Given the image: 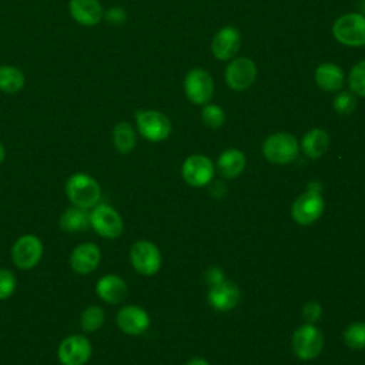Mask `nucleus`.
<instances>
[{"label": "nucleus", "mask_w": 365, "mask_h": 365, "mask_svg": "<svg viewBox=\"0 0 365 365\" xmlns=\"http://www.w3.org/2000/svg\"><path fill=\"white\" fill-rule=\"evenodd\" d=\"M218 173L225 178L238 177L245 168V155L237 148L225 150L217 161Z\"/></svg>", "instance_id": "21"}, {"label": "nucleus", "mask_w": 365, "mask_h": 365, "mask_svg": "<svg viewBox=\"0 0 365 365\" xmlns=\"http://www.w3.org/2000/svg\"><path fill=\"white\" fill-rule=\"evenodd\" d=\"M130 259L133 268L141 275H154L161 267V254L158 248L145 240L133 244L130 250Z\"/></svg>", "instance_id": "11"}, {"label": "nucleus", "mask_w": 365, "mask_h": 365, "mask_svg": "<svg viewBox=\"0 0 365 365\" xmlns=\"http://www.w3.org/2000/svg\"><path fill=\"white\" fill-rule=\"evenodd\" d=\"M262 153L264 157L274 164H288L297 158L299 145L292 134L275 133L264 141Z\"/></svg>", "instance_id": "4"}, {"label": "nucleus", "mask_w": 365, "mask_h": 365, "mask_svg": "<svg viewBox=\"0 0 365 365\" xmlns=\"http://www.w3.org/2000/svg\"><path fill=\"white\" fill-rule=\"evenodd\" d=\"M241 46V34L232 26L220 29L211 41V51L217 60L227 61L235 57Z\"/></svg>", "instance_id": "15"}, {"label": "nucleus", "mask_w": 365, "mask_h": 365, "mask_svg": "<svg viewBox=\"0 0 365 365\" xmlns=\"http://www.w3.org/2000/svg\"><path fill=\"white\" fill-rule=\"evenodd\" d=\"M315 83L324 91L336 93L345 83V74L339 66L334 63H322L315 70Z\"/></svg>", "instance_id": "20"}, {"label": "nucleus", "mask_w": 365, "mask_h": 365, "mask_svg": "<svg viewBox=\"0 0 365 365\" xmlns=\"http://www.w3.org/2000/svg\"><path fill=\"white\" fill-rule=\"evenodd\" d=\"M101 262L100 248L90 241L76 245L68 257V264L71 269L80 275L91 274L97 269Z\"/></svg>", "instance_id": "13"}, {"label": "nucleus", "mask_w": 365, "mask_h": 365, "mask_svg": "<svg viewBox=\"0 0 365 365\" xmlns=\"http://www.w3.org/2000/svg\"><path fill=\"white\" fill-rule=\"evenodd\" d=\"M97 297L107 304H120L127 298L128 288L125 281L115 274H106L96 282Z\"/></svg>", "instance_id": "18"}, {"label": "nucleus", "mask_w": 365, "mask_h": 365, "mask_svg": "<svg viewBox=\"0 0 365 365\" xmlns=\"http://www.w3.org/2000/svg\"><path fill=\"white\" fill-rule=\"evenodd\" d=\"M324 200L318 190H308L292 204V218L301 225H309L317 221L324 211Z\"/></svg>", "instance_id": "12"}, {"label": "nucleus", "mask_w": 365, "mask_h": 365, "mask_svg": "<svg viewBox=\"0 0 365 365\" xmlns=\"http://www.w3.org/2000/svg\"><path fill=\"white\" fill-rule=\"evenodd\" d=\"M26 76L24 73L10 64L0 66V91L6 94H17L24 88Z\"/></svg>", "instance_id": "23"}, {"label": "nucleus", "mask_w": 365, "mask_h": 365, "mask_svg": "<svg viewBox=\"0 0 365 365\" xmlns=\"http://www.w3.org/2000/svg\"><path fill=\"white\" fill-rule=\"evenodd\" d=\"M104 309L98 305H88L80 315V325L84 332H94L104 324Z\"/></svg>", "instance_id": "26"}, {"label": "nucleus", "mask_w": 365, "mask_h": 365, "mask_svg": "<svg viewBox=\"0 0 365 365\" xmlns=\"http://www.w3.org/2000/svg\"><path fill=\"white\" fill-rule=\"evenodd\" d=\"M43 250V242L37 235L23 234L11 247V261L17 268L29 271L40 262Z\"/></svg>", "instance_id": "5"}, {"label": "nucleus", "mask_w": 365, "mask_h": 365, "mask_svg": "<svg viewBox=\"0 0 365 365\" xmlns=\"http://www.w3.org/2000/svg\"><path fill=\"white\" fill-rule=\"evenodd\" d=\"M58 224H60V228L68 234L83 231L90 225L88 210H83L71 205L70 208L63 211V214L60 215Z\"/></svg>", "instance_id": "24"}, {"label": "nucleus", "mask_w": 365, "mask_h": 365, "mask_svg": "<svg viewBox=\"0 0 365 365\" xmlns=\"http://www.w3.org/2000/svg\"><path fill=\"white\" fill-rule=\"evenodd\" d=\"M182 178L192 187H202L212 180L214 165L207 155H190L182 164Z\"/></svg>", "instance_id": "14"}, {"label": "nucleus", "mask_w": 365, "mask_h": 365, "mask_svg": "<svg viewBox=\"0 0 365 365\" xmlns=\"http://www.w3.org/2000/svg\"><path fill=\"white\" fill-rule=\"evenodd\" d=\"M185 365H210V364L205 359H202V358H192Z\"/></svg>", "instance_id": "34"}, {"label": "nucleus", "mask_w": 365, "mask_h": 365, "mask_svg": "<svg viewBox=\"0 0 365 365\" xmlns=\"http://www.w3.org/2000/svg\"><path fill=\"white\" fill-rule=\"evenodd\" d=\"M225 83L234 91H244L257 78V66L248 57H235L230 61L224 73Z\"/></svg>", "instance_id": "10"}, {"label": "nucleus", "mask_w": 365, "mask_h": 365, "mask_svg": "<svg viewBox=\"0 0 365 365\" xmlns=\"http://www.w3.org/2000/svg\"><path fill=\"white\" fill-rule=\"evenodd\" d=\"M137 144V134L134 127L127 123L121 121L115 124L113 128V145L120 154H128L134 150Z\"/></svg>", "instance_id": "25"}, {"label": "nucleus", "mask_w": 365, "mask_h": 365, "mask_svg": "<svg viewBox=\"0 0 365 365\" xmlns=\"http://www.w3.org/2000/svg\"><path fill=\"white\" fill-rule=\"evenodd\" d=\"M135 124L138 133L148 141H163L171 133L168 117L157 110H138L135 113Z\"/></svg>", "instance_id": "7"}, {"label": "nucleus", "mask_w": 365, "mask_h": 365, "mask_svg": "<svg viewBox=\"0 0 365 365\" xmlns=\"http://www.w3.org/2000/svg\"><path fill=\"white\" fill-rule=\"evenodd\" d=\"M329 145V135L322 128L309 130L301 141V148L304 154L309 158H319L325 154Z\"/></svg>", "instance_id": "22"}, {"label": "nucleus", "mask_w": 365, "mask_h": 365, "mask_svg": "<svg viewBox=\"0 0 365 365\" xmlns=\"http://www.w3.org/2000/svg\"><path fill=\"white\" fill-rule=\"evenodd\" d=\"M332 34L341 44L349 47L365 46V14L348 13L341 16L332 26Z\"/></svg>", "instance_id": "3"}, {"label": "nucleus", "mask_w": 365, "mask_h": 365, "mask_svg": "<svg viewBox=\"0 0 365 365\" xmlns=\"http://www.w3.org/2000/svg\"><path fill=\"white\" fill-rule=\"evenodd\" d=\"M16 289V275L7 269L0 268V301L10 298Z\"/></svg>", "instance_id": "31"}, {"label": "nucleus", "mask_w": 365, "mask_h": 365, "mask_svg": "<svg viewBox=\"0 0 365 365\" xmlns=\"http://www.w3.org/2000/svg\"><path fill=\"white\" fill-rule=\"evenodd\" d=\"M68 11L73 20L81 26H97L104 17V9L98 0H70Z\"/></svg>", "instance_id": "17"}, {"label": "nucleus", "mask_w": 365, "mask_h": 365, "mask_svg": "<svg viewBox=\"0 0 365 365\" xmlns=\"http://www.w3.org/2000/svg\"><path fill=\"white\" fill-rule=\"evenodd\" d=\"M91 354L93 345L90 339L80 334L66 336L57 348V358L61 365H84L91 358Z\"/></svg>", "instance_id": "9"}, {"label": "nucleus", "mask_w": 365, "mask_h": 365, "mask_svg": "<svg viewBox=\"0 0 365 365\" xmlns=\"http://www.w3.org/2000/svg\"><path fill=\"white\" fill-rule=\"evenodd\" d=\"M103 19L110 26H121V24L125 23L127 14H125L124 9H121V7H110L108 10L104 11V17Z\"/></svg>", "instance_id": "32"}, {"label": "nucleus", "mask_w": 365, "mask_h": 365, "mask_svg": "<svg viewBox=\"0 0 365 365\" xmlns=\"http://www.w3.org/2000/svg\"><path fill=\"white\" fill-rule=\"evenodd\" d=\"M240 301V289L230 281H220L208 291V302L218 311H230Z\"/></svg>", "instance_id": "19"}, {"label": "nucleus", "mask_w": 365, "mask_h": 365, "mask_svg": "<svg viewBox=\"0 0 365 365\" xmlns=\"http://www.w3.org/2000/svg\"><path fill=\"white\" fill-rule=\"evenodd\" d=\"M344 341L352 349L365 348V322H354L344 331Z\"/></svg>", "instance_id": "27"}, {"label": "nucleus", "mask_w": 365, "mask_h": 365, "mask_svg": "<svg viewBox=\"0 0 365 365\" xmlns=\"http://www.w3.org/2000/svg\"><path fill=\"white\" fill-rule=\"evenodd\" d=\"M362 9H364V11H365V0H364V3H362Z\"/></svg>", "instance_id": "36"}, {"label": "nucleus", "mask_w": 365, "mask_h": 365, "mask_svg": "<svg viewBox=\"0 0 365 365\" xmlns=\"http://www.w3.org/2000/svg\"><path fill=\"white\" fill-rule=\"evenodd\" d=\"M292 351L294 354L304 361L314 359L317 358L324 346V336L321 331L312 325V324H305L301 325L292 335L291 339Z\"/></svg>", "instance_id": "8"}, {"label": "nucleus", "mask_w": 365, "mask_h": 365, "mask_svg": "<svg viewBox=\"0 0 365 365\" xmlns=\"http://www.w3.org/2000/svg\"><path fill=\"white\" fill-rule=\"evenodd\" d=\"M4 157H6V150H4V145L0 143V164L3 163Z\"/></svg>", "instance_id": "35"}, {"label": "nucleus", "mask_w": 365, "mask_h": 365, "mask_svg": "<svg viewBox=\"0 0 365 365\" xmlns=\"http://www.w3.org/2000/svg\"><path fill=\"white\" fill-rule=\"evenodd\" d=\"M334 110L341 115H348L356 108V97L352 91H339L334 101H332Z\"/></svg>", "instance_id": "30"}, {"label": "nucleus", "mask_w": 365, "mask_h": 365, "mask_svg": "<svg viewBox=\"0 0 365 365\" xmlns=\"http://www.w3.org/2000/svg\"><path fill=\"white\" fill-rule=\"evenodd\" d=\"M202 123L210 128H220L225 123V113L217 104H205L201 111Z\"/></svg>", "instance_id": "29"}, {"label": "nucleus", "mask_w": 365, "mask_h": 365, "mask_svg": "<svg viewBox=\"0 0 365 365\" xmlns=\"http://www.w3.org/2000/svg\"><path fill=\"white\" fill-rule=\"evenodd\" d=\"M184 91L192 104H208L214 96V81L211 74L201 67L191 68L184 78Z\"/></svg>", "instance_id": "6"}, {"label": "nucleus", "mask_w": 365, "mask_h": 365, "mask_svg": "<svg viewBox=\"0 0 365 365\" xmlns=\"http://www.w3.org/2000/svg\"><path fill=\"white\" fill-rule=\"evenodd\" d=\"M322 314V309H321V305L315 301H309L304 305L302 308V317L308 321V322H315L319 319Z\"/></svg>", "instance_id": "33"}, {"label": "nucleus", "mask_w": 365, "mask_h": 365, "mask_svg": "<svg viewBox=\"0 0 365 365\" xmlns=\"http://www.w3.org/2000/svg\"><path fill=\"white\" fill-rule=\"evenodd\" d=\"M348 84L354 94L365 97V60L356 63L351 68L349 77H348Z\"/></svg>", "instance_id": "28"}, {"label": "nucleus", "mask_w": 365, "mask_h": 365, "mask_svg": "<svg viewBox=\"0 0 365 365\" xmlns=\"http://www.w3.org/2000/svg\"><path fill=\"white\" fill-rule=\"evenodd\" d=\"M90 227L103 238L114 240L123 234L124 222L121 215L108 204H97L88 211Z\"/></svg>", "instance_id": "2"}, {"label": "nucleus", "mask_w": 365, "mask_h": 365, "mask_svg": "<svg viewBox=\"0 0 365 365\" xmlns=\"http://www.w3.org/2000/svg\"><path fill=\"white\" fill-rule=\"evenodd\" d=\"M64 191L71 205L88 211L96 207L101 198L100 184L94 177L86 173L71 174L66 181Z\"/></svg>", "instance_id": "1"}, {"label": "nucleus", "mask_w": 365, "mask_h": 365, "mask_svg": "<svg viewBox=\"0 0 365 365\" xmlns=\"http://www.w3.org/2000/svg\"><path fill=\"white\" fill-rule=\"evenodd\" d=\"M118 328L131 336L141 335L150 327V317L145 309L137 305H125L123 307L115 317Z\"/></svg>", "instance_id": "16"}]
</instances>
